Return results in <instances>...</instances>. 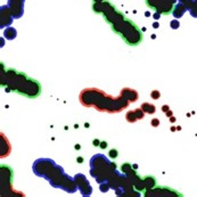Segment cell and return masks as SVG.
Returning a JSON list of instances; mask_svg holds the SVG:
<instances>
[{
	"label": "cell",
	"mask_w": 197,
	"mask_h": 197,
	"mask_svg": "<svg viewBox=\"0 0 197 197\" xmlns=\"http://www.w3.org/2000/svg\"><path fill=\"white\" fill-rule=\"evenodd\" d=\"M92 145H94V146H97V147H98V146H100V141H99L98 139H95V140L92 141Z\"/></svg>",
	"instance_id": "8"
},
{
	"label": "cell",
	"mask_w": 197,
	"mask_h": 197,
	"mask_svg": "<svg viewBox=\"0 0 197 197\" xmlns=\"http://www.w3.org/2000/svg\"><path fill=\"white\" fill-rule=\"evenodd\" d=\"M6 76L8 82L5 84H9L10 89L14 92L23 95L27 98H38L41 95V86L40 83L27 76L25 73L18 72L13 69H8L6 72Z\"/></svg>",
	"instance_id": "2"
},
{
	"label": "cell",
	"mask_w": 197,
	"mask_h": 197,
	"mask_svg": "<svg viewBox=\"0 0 197 197\" xmlns=\"http://www.w3.org/2000/svg\"><path fill=\"white\" fill-rule=\"evenodd\" d=\"M76 162L77 163H83V157H77L76 158Z\"/></svg>",
	"instance_id": "9"
},
{
	"label": "cell",
	"mask_w": 197,
	"mask_h": 197,
	"mask_svg": "<svg viewBox=\"0 0 197 197\" xmlns=\"http://www.w3.org/2000/svg\"><path fill=\"white\" fill-rule=\"evenodd\" d=\"M107 146H108V144H107L106 141H101V143H100V146H99V147L101 148V149H106V148H107Z\"/></svg>",
	"instance_id": "7"
},
{
	"label": "cell",
	"mask_w": 197,
	"mask_h": 197,
	"mask_svg": "<svg viewBox=\"0 0 197 197\" xmlns=\"http://www.w3.org/2000/svg\"><path fill=\"white\" fill-rule=\"evenodd\" d=\"M103 1H105V0H94V2H103Z\"/></svg>",
	"instance_id": "12"
},
{
	"label": "cell",
	"mask_w": 197,
	"mask_h": 197,
	"mask_svg": "<svg viewBox=\"0 0 197 197\" xmlns=\"http://www.w3.org/2000/svg\"><path fill=\"white\" fill-rule=\"evenodd\" d=\"M146 6L151 10H156L163 15H169L173 10L172 0H145Z\"/></svg>",
	"instance_id": "3"
},
{
	"label": "cell",
	"mask_w": 197,
	"mask_h": 197,
	"mask_svg": "<svg viewBox=\"0 0 197 197\" xmlns=\"http://www.w3.org/2000/svg\"><path fill=\"white\" fill-rule=\"evenodd\" d=\"M108 156L112 158V160H115L118 156H119V151H118V149H111L109 151H108Z\"/></svg>",
	"instance_id": "4"
},
{
	"label": "cell",
	"mask_w": 197,
	"mask_h": 197,
	"mask_svg": "<svg viewBox=\"0 0 197 197\" xmlns=\"http://www.w3.org/2000/svg\"><path fill=\"white\" fill-rule=\"evenodd\" d=\"M126 119H128L129 122H135V121L138 120V119L135 116V113H131V112H129V113L126 114Z\"/></svg>",
	"instance_id": "5"
},
{
	"label": "cell",
	"mask_w": 197,
	"mask_h": 197,
	"mask_svg": "<svg viewBox=\"0 0 197 197\" xmlns=\"http://www.w3.org/2000/svg\"><path fill=\"white\" fill-rule=\"evenodd\" d=\"M158 124V121H157V119H154V121H153V125H157Z\"/></svg>",
	"instance_id": "10"
},
{
	"label": "cell",
	"mask_w": 197,
	"mask_h": 197,
	"mask_svg": "<svg viewBox=\"0 0 197 197\" xmlns=\"http://www.w3.org/2000/svg\"><path fill=\"white\" fill-rule=\"evenodd\" d=\"M105 21L111 26L112 31L121 37V39L128 46L137 47L143 40V33L139 30V26L133 21L125 17L122 12H120L115 6L109 1H103V12Z\"/></svg>",
	"instance_id": "1"
},
{
	"label": "cell",
	"mask_w": 197,
	"mask_h": 197,
	"mask_svg": "<svg viewBox=\"0 0 197 197\" xmlns=\"http://www.w3.org/2000/svg\"><path fill=\"white\" fill-rule=\"evenodd\" d=\"M80 148H81V146H80V145H75V149H76V150H79Z\"/></svg>",
	"instance_id": "11"
},
{
	"label": "cell",
	"mask_w": 197,
	"mask_h": 197,
	"mask_svg": "<svg viewBox=\"0 0 197 197\" xmlns=\"http://www.w3.org/2000/svg\"><path fill=\"white\" fill-rule=\"evenodd\" d=\"M151 97L154 99H157L160 97V92L157 91V90H155V91H153V94H151Z\"/></svg>",
	"instance_id": "6"
}]
</instances>
